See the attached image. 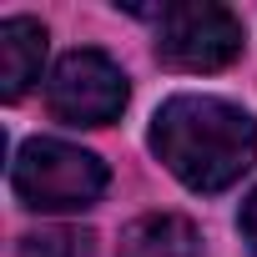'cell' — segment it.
<instances>
[{"label": "cell", "instance_id": "6da1fadb", "mask_svg": "<svg viewBox=\"0 0 257 257\" xmlns=\"http://www.w3.org/2000/svg\"><path fill=\"white\" fill-rule=\"evenodd\" d=\"M152 152L192 192H227L257 162V126L217 96H172L152 116Z\"/></svg>", "mask_w": 257, "mask_h": 257}, {"label": "cell", "instance_id": "8992f818", "mask_svg": "<svg viewBox=\"0 0 257 257\" xmlns=\"http://www.w3.org/2000/svg\"><path fill=\"white\" fill-rule=\"evenodd\" d=\"M197 227L182 212H147L121 232L116 257H197Z\"/></svg>", "mask_w": 257, "mask_h": 257}, {"label": "cell", "instance_id": "5b68a950", "mask_svg": "<svg viewBox=\"0 0 257 257\" xmlns=\"http://www.w3.org/2000/svg\"><path fill=\"white\" fill-rule=\"evenodd\" d=\"M41 61H46V26L31 16H11L0 21V96L21 101L31 91V81H41Z\"/></svg>", "mask_w": 257, "mask_h": 257}, {"label": "cell", "instance_id": "277c9868", "mask_svg": "<svg viewBox=\"0 0 257 257\" xmlns=\"http://www.w3.org/2000/svg\"><path fill=\"white\" fill-rule=\"evenodd\" d=\"M46 106L66 126H106L126 106V71L106 51H71L51 71Z\"/></svg>", "mask_w": 257, "mask_h": 257}, {"label": "cell", "instance_id": "52a82bcc", "mask_svg": "<svg viewBox=\"0 0 257 257\" xmlns=\"http://www.w3.org/2000/svg\"><path fill=\"white\" fill-rule=\"evenodd\" d=\"M86 242L91 237H76L66 227H41V232L21 237V257H76V252H86Z\"/></svg>", "mask_w": 257, "mask_h": 257}, {"label": "cell", "instance_id": "7a4b0ae2", "mask_svg": "<svg viewBox=\"0 0 257 257\" xmlns=\"http://www.w3.org/2000/svg\"><path fill=\"white\" fill-rule=\"evenodd\" d=\"M11 192L31 212H86L106 192V167L71 142L36 137L11 162Z\"/></svg>", "mask_w": 257, "mask_h": 257}, {"label": "cell", "instance_id": "3957f363", "mask_svg": "<svg viewBox=\"0 0 257 257\" xmlns=\"http://www.w3.org/2000/svg\"><path fill=\"white\" fill-rule=\"evenodd\" d=\"M242 21L227 6L212 0H177L162 11V31H157V56L172 71H222L242 56Z\"/></svg>", "mask_w": 257, "mask_h": 257}, {"label": "cell", "instance_id": "ba28073f", "mask_svg": "<svg viewBox=\"0 0 257 257\" xmlns=\"http://www.w3.org/2000/svg\"><path fill=\"white\" fill-rule=\"evenodd\" d=\"M242 237H247V247L257 252V192L242 202Z\"/></svg>", "mask_w": 257, "mask_h": 257}]
</instances>
